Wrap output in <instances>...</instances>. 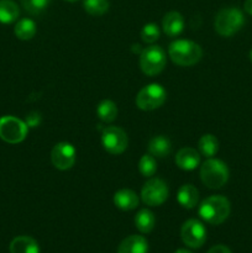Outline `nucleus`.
<instances>
[{
  "instance_id": "nucleus-30",
  "label": "nucleus",
  "mask_w": 252,
  "mask_h": 253,
  "mask_svg": "<svg viewBox=\"0 0 252 253\" xmlns=\"http://www.w3.org/2000/svg\"><path fill=\"white\" fill-rule=\"evenodd\" d=\"M244 9L247 14L252 15V0H246V1H245Z\"/></svg>"
},
{
  "instance_id": "nucleus-15",
  "label": "nucleus",
  "mask_w": 252,
  "mask_h": 253,
  "mask_svg": "<svg viewBox=\"0 0 252 253\" xmlns=\"http://www.w3.org/2000/svg\"><path fill=\"white\" fill-rule=\"evenodd\" d=\"M114 204L116 208L128 211L137 208L138 205V197L135 192L130 189H120L114 194Z\"/></svg>"
},
{
  "instance_id": "nucleus-22",
  "label": "nucleus",
  "mask_w": 252,
  "mask_h": 253,
  "mask_svg": "<svg viewBox=\"0 0 252 253\" xmlns=\"http://www.w3.org/2000/svg\"><path fill=\"white\" fill-rule=\"evenodd\" d=\"M96 115L104 123H111L118 116V106L111 100H103L96 106Z\"/></svg>"
},
{
  "instance_id": "nucleus-18",
  "label": "nucleus",
  "mask_w": 252,
  "mask_h": 253,
  "mask_svg": "<svg viewBox=\"0 0 252 253\" xmlns=\"http://www.w3.org/2000/svg\"><path fill=\"white\" fill-rule=\"evenodd\" d=\"M178 203L185 209H193L197 207L198 200H199V192L192 184L182 185L178 190L177 194Z\"/></svg>"
},
{
  "instance_id": "nucleus-12",
  "label": "nucleus",
  "mask_w": 252,
  "mask_h": 253,
  "mask_svg": "<svg viewBox=\"0 0 252 253\" xmlns=\"http://www.w3.org/2000/svg\"><path fill=\"white\" fill-rule=\"evenodd\" d=\"M200 155L192 147H184L175 155V165L184 170H193L199 166Z\"/></svg>"
},
{
  "instance_id": "nucleus-25",
  "label": "nucleus",
  "mask_w": 252,
  "mask_h": 253,
  "mask_svg": "<svg viewBox=\"0 0 252 253\" xmlns=\"http://www.w3.org/2000/svg\"><path fill=\"white\" fill-rule=\"evenodd\" d=\"M138 169L143 177H152L157 170V163L156 158L152 155H145L141 157L138 163Z\"/></svg>"
},
{
  "instance_id": "nucleus-29",
  "label": "nucleus",
  "mask_w": 252,
  "mask_h": 253,
  "mask_svg": "<svg viewBox=\"0 0 252 253\" xmlns=\"http://www.w3.org/2000/svg\"><path fill=\"white\" fill-rule=\"evenodd\" d=\"M208 253H231V251L229 250V247L224 246V245H217V246L211 247Z\"/></svg>"
},
{
  "instance_id": "nucleus-4",
  "label": "nucleus",
  "mask_w": 252,
  "mask_h": 253,
  "mask_svg": "<svg viewBox=\"0 0 252 253\" xmlns=\"http://www.w3.org/2000/svg\"><path fill=\"white\" fill-rule=\"evenodd\" d=\"M202 182L210 189H220L229 179V168L222 161L209 158L200 168Z\"/></svg>"
},
{
  "instance_id": "nucleus-16",
  "label": "nucleus",
  "mask_w": 252,
  "mask_h": 253,
  "mask_svg": "<svg viewBox=\"0 0 252 253\" xmlns=\"http://www.w3.org/2000/svg\"><path fill=\"white\" fill-rule=\"evenodd\" d=\"M10 253H40V246L30 236H17L10 242Z\"/></svg>"
},
{
  "instance_id": "nucleus-21",
  "label": "nucleus",
  "mask_w": 252,
  "mask_h": 253,
  "mask_svg": "<svg viewBox=\"0 0 252 253\" xmlns=\"http://www.w3.org/2000/svg\"><path fill=\"white\" fill-rule=\"evenodd\" d=\"M200 153L208 158H211L219 151V141L211 133H205L200 137L199 143H198Z\"/></svg>"
},
{
  "instance_id": "nucleus-9",
  "label": "nucleus",
  "mask_w": 252,
  "mask_h": 253,
  "mask_svg": "<svg viewBox=\"0 0 252 253\" xmlns=\"http://www.w3.org/2000/svg\"><path fill=\"white\" fill-rule=\"evenodd\" d=\"M101 143L106 152L111 155H121L127 148L128 138L123 128L109 126L104 128L101 133Z\"/></svg>"
},
{
  "instance_id": "nucleus-24",
  "label": "nucleus",
  "mask_w": 252,
  "mask_h": 253,
  "mask_svg": "<svg viewBox=\"0 0 252 253\" xmlns=\"http://www.w3.org/2000/svg\"><path fill=\"white\" fill-rule=\"evenodd\" d=\"M84 10L93 16H101L109 10L108 0H84Z\"/></svg>"
},
{
  "instance_id": "nucleus-2",
  "label": "nucleus",
  "mask_w": 252,
  "mask_h": 253,
  "mask_svg": "<svg viewBox=\"0 0 252 253\" xmlns=\"http://www.w3.org/2000/svg\"><path fill=\"white\" fill-rule=\"evenodd\" d=\"M168 53L173 63L189 67L194 66L202 59L203 49L199 44L189 40H177L169 44Z\"/></svg>"
},
{
  "instance_id": "nucleus-3",
  "label": "nucleus",
  "mask_w": 252,
  "mask_h": 253,
  "mask_svg": "<svg viewBox=\"0 0 252 253\" xmlns=\"http://www.w3.org/2000/svg\"><path fill=\"white\" fill-rule=\"evenodd\" d=\"M245 16L237 7H224L216 14L214 21L215 31L222 37H231L242 29Z\"/></svg>"
},
{
  "instance_id": "nucleus-10",
  "label": "nucleus",
  "mask_w": 252,
  "mask_h": 253,
  "mask_svg": "<svg viewBox=\"0 0 252 253\" xmlns=\"http://www.w3.org/2000/svg\"><path fill=\"white\" fill-rule=\"evenodd\" d=\"M180 236L188 247L199 249L207 241V230L199 220L190 219L183 224Z\"/></svg>"
},
{
  "instance_id": "nucleus-28",
  "label": "nucleus",
  "mask_w": 252,
  "mask_h": 253,
  "mask_svg": "<svg viewBox=\"0 0 252 253\" xmlns=\"http://www.w3.org/2000/svg\"><path fill=\"white\" fill-rule=\"evenodd\" d=\"M41 114L37 113V111H31L30 114H27L26 116V120H25V124L27 125V127H37V126H40V124H41Z\"/></svg>"
},
{
  "instance_id": "nucleus-5",
  "label": "nucleus",
  "mask_w": 252,
  "mask_h": 253,
  "mask_svg": "<svg viewBox=\"0 0 252 253\" xmlns=\"http://www.w3.org/2000/svg\"><path fill=\"white\" fill-rule=\"evenodd\" d=\"M167 59L166 53L160 46H148L142 49L140 54V67L147 76H157L165 69Z\"/></svg>"
},
{
  "instance_id": "nucleus-11",
  "label": "nucleus",
  "mask_w": 252,
  "mask_h": 253,
  "mask_svg": "<svg viewBox=\"0 0 252 253\" xmlns=\"http://www.w3.org/2000/svg\"><path fill=\"white\" fill-rule=\"evenodd\" d=\"M52 165L59 170H67L76 162V148L68 142H59L51 152Z\"/></svg>"
},
{
  "instance_id": "nucleus-1",
  "label": "nucleus",
  "mask_w": 252,
  "mask_h": 253,
  "mask_svg": "<svg viewBox=\"0 0 252 253\" xmlns=\"http://www.w3.org/2000/svg\"><path fill=\"white\" fill-rule=\"evenodd\" d=\"M231 211L230 202L221 195H212L203 200L199 208V215L210 225H220L229 217Z\"/></svg>"
},
{
  "instance_id": "nucleus-23",
  "label": "nucleus",
  "mask_w": 252,
  "mask_h": 253,
  "mask_svg": "<svg viewBox=\"0 0 252 253\" xmlns=\"http://www.w3.org/2000/svg\"><path fill=\"white\" fill-rule=\"evenodd\" d=\"M14 32L19 40L22 41L31 40L36 34V24L31 19H21L15 25Z\"/></svg>"
},
{
  "instance_id": "nucleus-33",
  "label": "nucleus",
  "mask_w": 252,
  "mask_h": 253,
  "mask_svg": "<svg viewBox=\"0 0 252 253\" xmlns=\"http://www.w3.org/2000/svg\"><path fill=\"white\" fill-rule=\"evenodd\" d=\"M67 1H77V0H67Z\"/></svg>"
},
{
  "instance_id": "nucleus-20",
  "label": "nucleus",
  "mask_w": 252,
  "mask_h": 253,
  "mask_svg": "<svg viewBox=\"0 0 252 253\" xmlns=\"http://www.w3.org/2000/svg\"><path fill=\"white\" fill-rule=\"evenodd\" d=\"M156 224L155 215L152 211L147 209H142L136 214L135 216V225L137 230L142 234H148L153 230Z\"/></svg>"
},
{
  "instance_id": "nucleus-31",
  "label": "nucleus",
  "mask_w": 252,
  "mask_h": 253,
  "mask_svg": "<svg viewBox=\"0 0 252 253\" xmlns=\"http://www.w3.org/2000/svg\"><path fill=\"white\" fill-rule=\"evenodd\" d=\"M174 253H192V252L188 251V250H183V249H180V250H177V251H175Z\"/></svg>"
},
{
  "instance_id": "nucleus-19",
  "label": "nucleus",
  "mask_w": 252,
  "mask_h": 253,
  "mask_svg": "<svg viewBox=\"0 0 252 253\" xmlns=\"http://www.w3.org/2000/svg\"><path fill=\"white\" fill-rule=\"evenodd\" d=\"M20 15V9L17 4L12 0H0V22L1 24H11L16 21Z\"/></svg>"
},
{
  "instance_id": "nucleus-17",
  "label": "nucleus",
  "mask_w": 252,
  "mask_h": 253,
  "mask_svg": "<svg viewBox=\"0 0 252 253\" xmlns=\"http://www.w3.org/2000/svg\"><path fill=\"white\" fill-rule=\"evenodd\" d=\"M170 151H172V143H170L169 138L163 135L155 136L153 138H151L150 143H148V152L155 158L167 157Z\"/></svg>"
},
{
  "instance_id": "nucleus-14",
  "label": "nucleus",
  "mask_w": 252,
  "mask_h": 253,
  "mask_svg": "<svg viewBox=\"0 0 252 253\" xmlns=\"http://www.w3.org/2000/svg\"><path fill=\"white\" fill-rule=\"evenodd\" d=\"M147 240L140 235H132L123 240L118 249V253H147Z\"/></svg>"
},
{
  "instance_id": "nucleus-32",
  "label": "nucleus",
  "mask_w": 252,
  "mask_h": 253,
  "mask_svg": "<svg viewBox=\"0 0 252 253\" xmlns=\"http://www.w3.org/2000/svg\"><path fill=\"white\" fill-rule=\"evenodd\" d=\"M250 59H251V62H252V49H251V52H250Z\"/></svg>"
},
{
  "instance_id": "nucleus-8",
  "label": "nucleus",
  "mask_w": 252,
  "mask_h": 253,
  "mask_svg": "<svg viewBox=\"0 0 252 253\" xmlns=\"http://www.w3.org/2000/svg\"><path fill=\"white\" fill-rule=\"evenodd\" d=\"M169 190L167 184L160 178H152L143 184L141 199L148 207H160L167 200Z\"/></svg>"
},
{
  "instance_id": "nucleus-6",
  "label": "nucleus",
  "mask_w": 252,
  "mask_h": 253,
  "mask_svg": "<svg viewBox=\"0 0 252 253\" xmlns=\"http://www.w3.org/2000/svg\"><path fill=\"white\" fill-rule=\"evenodd\" d=\"M166 98H167V93H166L165 88L160 84L152 83L143 86L138 91L137 96H136V105L141 110L151 111L162 106L166 101Z\"/></svg>"
},
{
  "instance_id": "nucleus-27",
  "label": "nucleus",
  "mask_w": 252,
  "mask_h": 253,
  "mask_svg": "<svg viewBox=\"0 0 252 253\" xmlns=\"http://www.w3.org/2000/svg\"><path fill=\"white\" fill-rule=\"evenodd\" d=\"M141 39L146 43H153L160 39V29L156 24L151 22V24L145 25L141 30Z\"/></svg>"
},
{
  "instance_id": "nucleus-26",
  "label": "nucleus",
  "mask_w": 252,
  "mask_h": 253,
  "mask_svg": "<svg viewBox=\"0 0 252 253\" xmlns=\"http://www.w3.org/2000/svg\"><path fill=\"white\" fill-rule=\"evenodd\" d=\"M51 0H21L22 7L31 15H40L48 7Z\"/></svg>"
},
{
  "instance_id": "nucleus-7",
  "label": "nucleus",
  "mask_w": 252,
  "mask_h": 253,
  "mask_svg": "<svg viewBox=\"0 0 252 253\" xmlns=\"http://www.w3.org/2000/svg\"><path fill=\"white\" fill-rule=\"evenodd\" d=\"M29 127L25 121L15 116H2L0 119V138L7 143H20L26 138Z\"/></svg>"
},
{
  "instance_id": "nucleus-13",
  "label": "nucleus",
  "mask_w": 252,
  "mask_h": 253,
  "mask_svg": "<svg viewBox=\"0 0 252 253\" xmlns=\"http://www.w3.org/2000/svg\"><path fill=\"white\" fill-rule=\"evenodd\" d=\"M162 27L166 35L169 37H177L184 30V19L178 11H169L162 20Z\"/></svg>"
}]
</instances>
